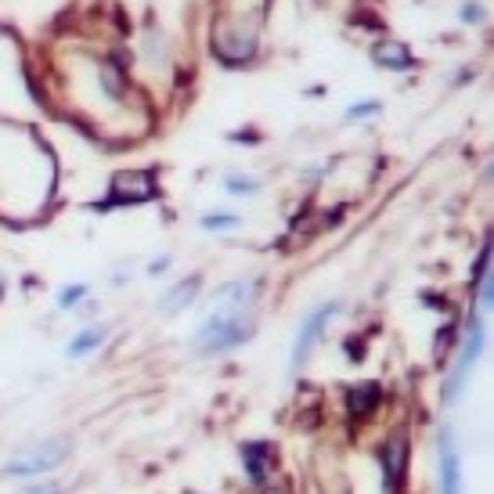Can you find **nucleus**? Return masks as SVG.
<instances>
[{
    "label": "nucleus",
    "mask_w": 494,
    "mask_h": 494,
    "mask_svg": "<svg viewBox=\"0 0 494 494\" xmlns=\"http://www.w3.org/2000/svg\"><path fill=\"white\" fill-rule=\"evenodd\" d=\"M101 340H105V328H101V325H98V328H83V333L69 343V357H83V354H90Z\"/></svg>",
    "instance_id": "1a4fd4ad"
},
{
    "label": "nucleus",
    "mask_w": 494,
    "mask_h": 494,
    "mask_svg": "<svg viewBox=\"0 0 494 494\" xmlns=\"http://www.w3.org/2000/svg\"><path fill=\"white\" fill-rule=\"evenodd\" d=\"M347 404H350V412H357V415L372 412V408L379 404V387H375V382H365V387H354V390L347 394Z\"/></svg>",
    "instance_id": "0eeeda50"
},
{
    "label": "nucleus",
    "mask_w": 494,
    "mask_h": 494,
    "mask_svg": "<svg viewBox=\"0 0 494 494\" xmlns=\"http://www.w3.org/2000/svg\"><path fill=\"white\" fill-rule=\"evenodd\" d=\"M404 436H394V441L387 444V451H382V473H387V494L397 490V480H401V469H404Z\"/></svg>",
    "instance_id": "423d86ee"
},
{
    "label": "nucleus",
    "mask_w": 494,
    "mask_h": 494,
    "mask_svg": "<svg viewBox=\"0 0 494 494\" xmlns=\"http://www.w3.org/2000/svg\"><path fill=\"white\" fill-rule=\"evenodd\" d=\"M441 487H444V494H462V480H459V455H455L451 436H444V441H441Z\"/></svg>",
    "instance_id": "39448f33"
},
{
    "label": "nucleus",
    "mask_w": 494,
    "mask_h": 494,
    "mask_svg": "<svg viewBox=\"0 0 494 494\" xmlns=\"http://www.w3.org/2000/svg\"><path fill=\"white\" fill-rule=\"evenodd\" d=\"M29 494H59V487H33Z\"/></svg>",
    "instance_id": "ddd939ff"
},
{
    "label": "nucleus",
    "mask_w": 494,
    "mask_h": 494,
    "mask_svg": "<svg viewBox=\"0 0 494 494\" xmlns=\"http://www.w3.org/2000/svg\"><path fill=\"white\" fill-rule=\"evenodd\" d=\"M267 494H286V490H267Z\"/></svg>",
    "instance_id": "4468645a"
},
{
    "label": "nucleus",
    "mask_w": 494,
    "mask_h": 494,
    "mask_svg": "<svg viewBox=\"0 0 494 494\" xmlns=\"http://www.w3.org/2000/svg\"><path fill=\"white\" fill-rule=\"evenodd\" d=\"M195 289H199V278H184V282L174 289V296L162 300V310H181L184 303H192V300H195Z\"/></svg>",
    "instance_id": "9d476101"
},
{
    "label": "nucleus",
    "mask_w": 494,
    "mask_h": 494,
    "mask_svg": "<svg viewBox=\"0 0 494 494\" xmlns=\"http://www.w3.org/2000/svg\"><path fill=\"white\" fill-rule=\"evenodd\" d=\"M336 314V303H325L318 314H310L307 318V325H303V333H300V340H296V357H293V365L300 368L307 357H310V350H314V343L321 340V333H325V325H328V318Z\"/></svg>",
    "instance_id": "7ed1b4c3"
},
{
    "label": "nucleus",
    "mask_w": 494,
    "mask_h": 494,
    "mask_svg": "<svg viewBox=\"0 0 494 494\" xmlns=\"http://www.w3.org/2000/svg\"><path fill=\"white\" fill-rule=\"evenodd\" d=\"M66 455H69V444H66V441H40V444L26 448L22 455H15V459L4 466V473H8V476H36V473L54 469Z\"/></svg>",
    "instance_id": "f03ea898"
},
{
    "label": "nucleus",
    "mask_w": 494,
    "mask_h": 494,
    "mask_svg": "<svg viewBox=\"0 0 494 494\" xmlns=\"http://www.w3.org/2000/svg\"><path fill=\"white\" fill-rule=\"evenodd\" d=\"M249 303H253V282H235L224 286L209 303V318L199 325L195 347L206 354L239 347L253 336V321H249Z\"/></svg>",
    "instance_id": "f257e3e1"
},
{
    "label": "nucleus",
    "mask_w": 494,
    "mask_h": 494,
    "mask_svg": "<svg viewBox=\"0 0 494 494\" xmlns=\"http://www.w3.org/2000/svg\"><path fill=\"white\" fill-rule=\"evenodd\" d=\"M113 199L130 206V202H145V199H155V181L148 174H120L113 181Z\"/></svg>",
    "instance_id": "20e7f679"
},
{
    "label": "nucleus",
    "mask_w": 494,
    "mask_h": 494,
    "mask_svg": "<svg viewBox=\"0 0 494 494\" xmlns=\"http://www.w3.org/2000/svg\"><path fill=\"white\" fill-rule=\"evenodd\" d=\"M246 473L253 480H263L267 476V448L263 444H249L246 448Z\"/></svg>",
    "instance_id": "9b49d317"
},
{
    "label": "nucleus",
    "mask_w": 494,
    "mask_h": 494,
    "mask_svg": "<svg viewBox=\"0 0 494 494\" xmlns=\"http://www.w3.org/2000/svg\"><path fill=\"white\" fill-rule=\"evenodd\" d=\"M87 289H80V286H73V289H66V296H62V307H73L80 296H83Z\"/></svg>",
    "instance_id": "f8f14e48"
},
{
    "label": "nucleus",
    "mask_w": 494,
    "mask_h": 494,
    "mask_svg": "<svg viewBox=\"0 0 494 494\" xmlns=\"http://www.w3.org/2000/svg\"><path fill=\"white\" fill-rule=\"evenodd\" d=\"M375 59H379L382 66H390V69L412 66V54H408L401 43H379V47H375Z\"/></svg>",
    "instance_id": "6e6552de"
}]
</instances>
